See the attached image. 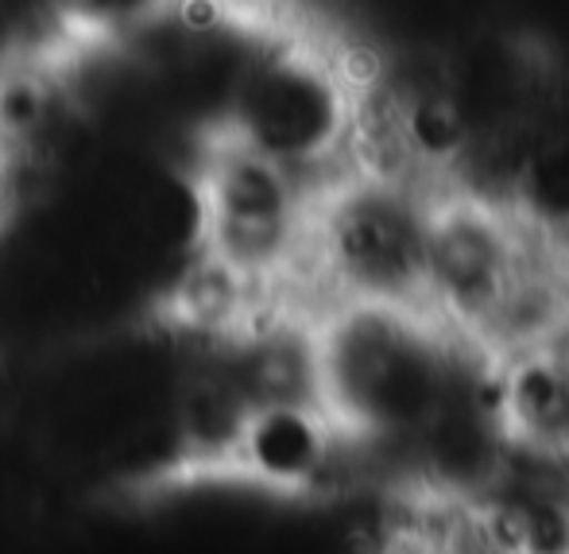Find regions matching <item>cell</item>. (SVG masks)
<instances>
[{
	"mask_svg": "<svg viewBox=\"0 0 569 554\" xmlns=\"http://www.w3.org/2000/svg\"><path fill=\"white\" fill-rule=\"evenodd\" d=\"M4 190H8V151L4 140H0V202H4Z\"/></svg>",
	"mask_w": 569,
	"mask_h": 554,
	"instance_id": "cell-1",
	"label": "cell"
}]
</instances>
